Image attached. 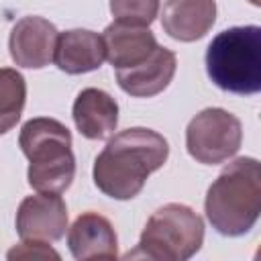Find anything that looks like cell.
I'll return each instance as SVG.
<instances>
[{
	"instance_id": "obj_3",
	"label": "cell",
	"mask_w": 261,
	"mask_h": 261,
	"mask_svg": "<svg viewBox=\"0 0 261 261\" xmlns=\"http://www.w3.org/2000/svg\"><path fill=\"white\" fill-rule=\"evenodd\" d=\"M18 145L29 165V184L37 192H65L75 175L71 133L55 118H31L22 124Z\"/></svg>"
},
{
	"instance_id": "obj_7",
	"label": "cell",
	"mask_w": 261,
	"mask_h": 261,
	"mask_svg": "<svg viewBox=\"0 0 261 261\" xmlns=\"http://www.w3.org/2000/svg\"><path fill=\"white\" fill-rule=\"evenodd\" d=\"M67 228V208L59 194L27 196L16 212V232L22 241H59Z\"/></svg>"
},
{
	"instance_id": "obj_2",
	"label": "cell",
	"mask_w": 261,
	"mask_h": 261,
	"mask_svg": "<svg viewBox=\"0 0 261 261\" xmlns=\"http://www.w3.org/2000/svg\"><path fill=\"white\" fill-rule=\"evenodd\" d=\"M206 216L220 234L241 237L249 232L261 212V167L253 157L228 163L206 194Z\"/></svg>"
},
{
	"instance_id": "obj_14",
	"label": "cell",
	"mask_w": 261,
	"mask_h": 261,
	"mask_svg": "<svg viewBox=\"0 0 261 261\" xmlns=\"http://www.w3.org/2000/svg\"><path fill=\"white\" fill-rule=\"evenodd\" d=\"M102 41L106 59L116 69L133 67L145 61L157 49L155 35L147 27H133L122 22L108 24L102 33Z\"/></svg>"
},
{
	"instance_id": "obj_17",
	"label": "cell",
	"mask_w": 261,
	"mask_h": 261,
	"mask_svg": "<svg viewBox=\"0 0 261 261\" xmlns=\"http://www.w3.org/2000/svg\"><path fill=\"white\" fill-rule=\"evenodd\" d=\"M8 259H59V253L43 241H24L8 251Z\"/></svg>"
},
{
	"instance_id": "obj_16",
	"label": "cell",
	"mask_w": 261,
	"mask_h": 261,
	"mask_svg": "<svg viewBox=\"0 0 261 261\" xmlns=\"http://www.w3.org/2000/svg\"><path fill=\"white\" fill-rule=\"evenodd\" d=\"M110 12L116 22L149 27L159 12V0H110Z\"/></svg>"
},
{
	"instance_id": "obj_1",
	"label": "cell",
	"mask_w": 261,
	"mask_h": 261,
	"mask_svg": "<svg viewBox=\"0 0 261 261\" xmlns=\"http://www.w3.org/2000/svg\"><path fill=\"white\" fill-rule=\"evenodd\" d=\"M169 155L167 141L143 126L114 135L94 161V184L114 200L135 198L147 177L163 167Z\"/></svg>"
},
{
	"instance_id": "obj_8",
	"label": "cell",
	"mask_w": 261,
	"mask_h": 261,
	"mask_svg": "<svg viewBox=\"0 0 261 261\" xmlns=\"http://www.w3.org/2000/svg\"><path fill=\"white\" fill-rule=\"evenodd\" d=\"M57 29L43 16H24L20 18L8 39L10 57L16 65L29 69H41L53 61Z\"/></svg>"
},
{
	"instance_id": "obj_4",
	"label": "cell",
	"mask_w": 261,
	"mask_h": 261,
	"mask_svg": "<svg viewBox=\"0 0 261 261\" xmlns=\"http://www.w3.org/2000/svg\"><path fill=\"white\" fill-rule=\"evenodd\" d=\"M206 71L224 92L257 94L261 90V29L249 24L218 33L206 49Z\"/></svg>"
},
{
	"instance_id": "obj_10",
	"label": "cell",
	"mask_w": 261,
	"mask_h": 261,
	"mask_svg": "<svg viewBox=\"0 0 261 261\" xmlns=\"http://www.w3.org/2000/svg\"><path fill=\"white\" fill-rule=\"evenodd\" d=\"M67 245L75 259H116V232L110 220L98 212H84L67 232Z\"/></svg>"
},
{
	"instance_id": "obj_9",
	"label": "cell",
	"mask_w": 261,
	"mask_h": 261,
	"mask_svg": "<svg viewBox=\"0 0 261 261\" xmlns=\"http://www.w3.org/2000/svg\"><path fill=\"white\" fill-rule=\"evenodd\" d=\"M177 57L173 51L159 47L141 63L116 69L118 86L135 98H151L163 92L175 75Z\"/></svg>"
},
{
	"instance_id": "obj_18",
	"label": "cell",
	"mask_w": 261,
	"mask_h": 261,
	"mask_svg": "<svg viewBox=\"0 0 261 261\" xmlns=\"http://www.w3.org/2000/svg\"><path fill=\"white\" fill-rule=\"evenodd\" d=\"M251 2H253V4H259V0H251Z\"/></svg>"
},
{
	"instance_id": "obj_12",
	"label": "cell",
	"mask_w": 261,
	"mask_h": 261,
	"mask_svg": "<svg viewBox=\"0 0 261 261\" xmlns=\"http://www.w3.org/2000/svg\"><path fill=\"white\" fill-rule=\"evenodd\" d=\"M104 59H106V51H104L102 35L86 29H73L57 35L53 61L61 71L73 75L94 71L102 65Z\"/></svg>"
},
{
	"instance_id": "obj_11",
	"label": "cell",
	"mask_w": 261,
	"mask_h": 261,
	"mask_svg": "<svg viewBox=\"0 0 261 261\" xmlns=\"http://www.w3.org/2000/svg\"><path fill=\"white\" fill-rule=\"evenodd\" d=\"M216 20L214 0H167L161 14L163 31L184 43L202 39Z\"/></svg>"
},
{
	"instance_id": "obj_15",
	"label": "cell",
	"mask_w": 261,
	"mask_h": 261,
	"mask_svg": "<svg viewBox=\"0 0 261 261\" xmlns=\"http://www.w3.org/2000/svg\"><path fill=\"white\" fill-rule=\"evenodd\" d=\"M27 100L24 77L12 67H0V135L16 126Z\"/></svg>"
},
{
	"instance_id": "obj_5",
	"label": "cell",
	"mask_w": 261,
	"mask_h": 261,
	"mask_svg": "<svg viewBox=\"0 0 261 261\" xmlns=\"http://www.w3.org/2000/svg\"><path fill=\"white\" fill-rule=\"evenodd\" d=\"M204 241L202 218L184 204H165L147 220L137 251L126 257L157 261H186L196 255Z\"/></svg>"
},
{
	"instance_id": "obj_6",
	"label": "cell",
	"mask_w": 261,
	"mask_h": 261,
	"mask_svg": "<svg viewBox=\"0 0 261 261\" xmlns=\"http://www.w3.org/2000/svg\"><path fill=\"white\" fill-rule=\"evenodd\" d=\"M241 141V120L222 108H206L198 112L186 128L188 153L204 165L226 161L239 151Z\"/></svg>"
},
{
	"instance_id": "obj_13",
	"label": "cell",
	"mask_w": 261,
	"mask_h": 261,
	"mask_svg": "<svg viewBox=\"0 0 261 261\" xmlns=\"http://www.w3.org/2000/svg\"><path fill=\"white\" fill-rule=\"evenodd\" d=\"M71 116L86 139L100 141L114 133L118 124V104L104 90L86 88L77 94Z\"/></svg>"
}]
</instances>
